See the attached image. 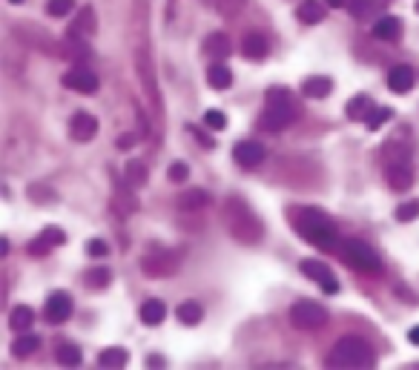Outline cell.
<instances>
[{"mask_svg": "<svg viewBox=\"0 0 419 370\" xmlns=\"http://www.w3.org/2000/svg\"><path fill=\"white\" fill-rule=\"evenodd\" d=\"M290 221H293V230L308 244L322 247V250H328V247L336 244V227L322 210H316V207L290 210Z\"/></svg>", "mask_w": 419, "mask_h": 370, "instance_id": "cell-1", "label": "cell"}, {"mask_svg": "<svg viewBox=\"0 0 419 370\" xmlns=\"http://www.w3.org/2000/svg\"><path fill=\"white\" fill-rule=\"evenodd\" d=\"M299 104L293 98L290 89L284 86H270L268 95H264V112L259 118V127L268 129V132H279L284 127H290L299 118Z\"/></svg>", "mask_w": 419, "mask_h": 370, "instance_id": "cell-2", "label": "cell"}, {"mask_svg": "<svg viewBox=\"0 0 419 370\" xmlns=\"http://www.w3.org/2000/svg\"><path fill=\"white\" fill-rule=\"evenodd\" d=\"M224 224H227V232H230V236L236 241H241V244H256L264 236V227H261L259 216L241 198H227V204H224Z\"/></svg>", "mask_w": 419, "mask_h": 370, "instance_id": "cell-3", "label": "cell"}, {"mask_svg": "<svg viewBox=\"0 0 419 370\" xmlns=\"http://www.w3.org/2000/svg\"><path fill=\"white\" fill-rule=\"evenodd\" d=\"M328 367L336 370H365L373 367V350L365 339L359 336H345L333 344V350L328 353Z\"/></svg>", "mask_w": 419, "mask_h": 370, "instance_id": "cell-4", "label": "cell"}, {"mask_svg": "<svg viewBox=\"0 0 419 370\" xmlns=\"http://www.w3.org/2000/svg\"><path fill=\"white\" fill-rule=\"evenodd\" d=\"M339 250H342V259H345V264H351L359 272H371V276H376V272L382 270V259L376 256V250L368 241L348 239V241L339 244Z\"/></svg>", "mask_w": 419, "mask_h": 370, "instance_id": "cell-5", "label": "cell"}, {"mask_svg": "<svg viewBox=\"0 0 419 370\" xmlns=\"http://www.w3.org/2000/svg\"><path fill=\"white\" fill-rule=\"evenodd\" d=\"M181 264V256L173 250H158V247H152L149 252H144L141 256V270H144V276L149 279H167V276H176V270Z\"/></svg>", "mask_w": 419, "mask_h": 370, "instance_id": "cell-6", "label": "cell"}, {"mask_svg": "<svg viewBox=\"0 0 419 370\" xmlns=\"http://www.w3.org/2000/svg\"><path fill=\"white\" fill-rule=\"evenodd\" d=\"M385 181H388V187L396 189V192L411 189V184H413V167H411V161H408V149L391 152V161H388V167H385Z\"/></svg>", "mask_w": 419, "mask_h": 370, "instance_id": "cell-7", "label": "cell"}, {"mask_svg": "<svg viewBox=\"0 0 419 370\" xmlns=\"http://www.w3.org/2000/svg\"><path fill=\"white\" fill-rule=\"evenodd\" d=\"M328 322V310L310 302V299H301L290 307V324L299 327V330H316Z\"/></svg>", "mask_w": 419, "mask_h": 370, "instance_id": "cell-8", "label": "cell"}, {"mask_svg": "<svg viewBox=\"0 0 419 370\" xmlns=\"http://www.w3.org/2000/svg\"><path fill=\"white\" fill-rule=\"evenodd\" d=\"M132 189H136V187H132L127 178L112 175V210H115L121 219H129L132 212L138 210V198H136V192H132Z\"/></svg>", "mask_w": 419, "mask_h": 370, "instance_id": "cell-9", "label": "cell"}, {"mask_svg": "<svg viewBox=\"0 0 419 370\" xmlns=\"http://www.w3.org/2000/svg\"><path fill=\"white\" fill-rule=\"evenodd\" d=\"M301 272L308 276L310 281H316L325 293H336L339 290V281L333 279V270L325 264V261H319V259H304L301 261Z\"/></svg>", "mask_w": 419, "mask_h": 370, "instance_id": "cell-10", "label": "cell"}, {"mask_svg": "<svg viewBox=\"0 0 419 370\" xmlns=\"http://www.w3.org/2000/svg\"><path fill=\"white\" fill-rule=\"evenodd\" d=\"M64 86L81 92V95H95L98 92V75H95L92 69H86V66H75L64 75Z\"/></svg>", "mask_w": 419, "mask_h": 370, "instance_id": "cell-11", "label": "cell"}, {"mask_svg": "<svg viewBox=\"0 0 419 370\" xmlns=\"http://www.w3.org/2000/svg\"><path fill=\"white\" fill-rule=\"evenodd\" d=\"M66 241V232L61 230V227H46L41 236H35L32 241H29V256H46V252H52L55 247H61Z\"/></svg>", "mask_w": 419, "mask_h": 370, "instance_id": "cell-12", "label": "cell"}, {"mask_svg": "<svg viewBox=\"0 0 419 370\" xmlns=\"http://www.w3.org/2000/svg\"><path fill=\"white\" fill-rule=\"evenodd\" d=\"M264 155H268V149H264L259 141H239L233 147V158L241 169H253L264 161Z\"/></svg>", "mask_w": 419, "mask_h": 370, "instance_id": "cell-13", "label": "cell"}, {"mask_svg": "<svg viewBox=\"0 0 419 370\" xmlns=\"http://www.w3.org/2000/svg\"><path fill=\"white\" fill-rule=\"evenodd\" d=\"M44 313L52 324H64L69 316H72V296L64 293V290H55V293L46 299V307H44Z\"/></svg>", "mask_w": 419, "mask_h": 370, "instance_id": "cell-14", "label": "cell"}, {"mask_svg": "<svg viewBox=\"0 0 419 370\" xmlns=\"http://www.w3.org/2000/svg\"><path fill=\"white\" fill-rule=\"evenodd\" d=\"M95 135H98V118L95 115H89V112H75L72 115V138L75 141H81V144H86V141H92Z\"/></svg>", "mask_w": 419, "mask_h": 370, "instance_id": "cell-15", "label": "cell"}, {"mask_svg": "<svg viewBox=\"0 0 419 370\" xmlns=\"http://www.w3.org/2000/svg\"><path fill=\"white\" fill-rule=\"evenodd\" d=\"M373 35L379 37V41L393 44V41H399V37H402V21H399V17H393V15L379 17V21L373 24Z\"/></svg>", "mask_w": 419, "mask_h": 370, "instance_id": "cell-16", "label": "cell"}, {"mask_svg": "<svg viewBox=\"0 0 419 370\" xmlns=\"http://www.w3.org/2000/svg\"><path fill=\"white\" fill-rule=\"evenodd\" d=\"M204 55L213 57V61H224L227 55H230V37L224 32H213L204 37Z\"/></svg>", "mask_w": 419, "mask_h": 370, "instance_id": "cell-17", "label": "cell"}, {"mask_svg": "<svg viewBox=\"0 0 419 370\" xmlns=\"http://www.w3.org/2000/svg\"><path fill=\"white\" fill-rule=\"evenodd\" d=\"M388 86H391L396 95L411 92V89H413V69H411V66H405V64L393 66V69H391V75H388Z\"/></svg>", "mask_w": 419, "mask_h": 370, "instance_id": "cell-18", "label": "cell"}, {"mask_svg": "<svg viewBox=\"0 0 419 370\" xmlns=\"http://www.w3.org/2000/svg\"><path fill=\"white\" fill-rule=\"evenodd\" d=\"M64 55L72 57L75 64H86L89 61V46L84 44V35L66 32V44H64Z\"/></svg>", "mask_w": 419, "mask_h": 370, "instance_id": "cell-19", "label": "cell"}, {"mask_svg": "<svg viewBox=\"0 0 419 370\" xmlns=\"http://www.w3.org/2000/svg\"><path fill=\"white\" fill-rule=\"evenodd\" d=\"M296 17L299 21H304V24H322L328 17V9L319 3V0H301L299 3V12H296Z\"/></svg>", "mask_w": 419, "mask_h": 370, "instance_id": "cell-20", "label": "cell"}, {"mask_svg": "<svg viewBox=\"0 0 419 370\" xmlns=\"http://www.w3.org/2000/svg\"><path fill=\"white\" fill-rule=\"evenodd\" d=\"M301 92L308 95V98H328V95L333 92V81L325 75H313L308 77V81L301 84Z\"/></svg>", "mask_w": 419, "mask_h": 370, "instance_id": "cell-21", "label": "cell"}, {"mask_svg": "<svg viewBox=\"0 0 419 370\" xmlns=\"http://www.w3.org/2000/svg\"><path fill=\"white\" fill-rule=\"evenodd\" d=\"M164 316H167L164 302H158V299H147V302L141 304V322H144L147 327H158V324L164 322Z\"/></svg>", "mask_w": 419, "mask_h": 370, "instance_id": "cell-22", "label": "cell"}, {"mask_svg": "<svg viewBox=\"0 0 419 370\" xmlns=\"http://www.w3.org/2000/svg\"><path fill=\"white\" fill-rule=\"evenodd\" d=\"M207 81H210V86L213 89H230V84H233V72H230V66H224L221 61H216L213 66L207 69Z\"/></svg>", "mask_w": 419, "mask_h": 370, "instance_id": "cell-23", "label": "cell"}, {"mask_svg": "<svg viewBox=\"0 0 419 370\" xmlns=\"http://www.w3.org/2000/svg\"><path fill=\"white\" fill-rule=\"evenodd\" d=\"M95 29H98V24H95V9H92V6H84V9L78 12V17H75V24L69 26V32L84 35V37L95 35Z\"/></svg>", "mask_w": 419, "mask_h": 370, "instance_id": "cell-24", "label": "cell"}, {"mask_svg": "<svg viewBox=\"0 0 419 370\" xmlns=\"http://www.w3.org/2000/svg\"><path fill=\"white\" fill-rule=\"evenodd\" d=\"M241 52L247 61H261L264 55H268V41H264L261 35H247L244 44H241Z\"/></svg>", "mask_w": 419, "mask_h": 370, "instance_id": "cell-25", "label": "cell"}, {"mask_svg": "<svg viewBox=\"0 0 419 370\" xmlns=\"http://www.w3.org/2000/svg\"><path fill=\"white\" fill-rule=\"evenodd\" d=\"M32 322H35V313H32V307H26V304H17L9 313V327L15 330V333H24V330H29Z\"/></svg>", "mask_w": 419, "mask_h": 370, "instance_id": "cell-26", "label": "cell"}, {"mask_svg": "<svg viewBox=\"0 0 419 370\" xmlns=\"http://www.w3.org/2000/svg\"><path fill=\"white\" fill-rule=\"evenodd\" d=\"M55 359H58V364H64V367H81L84 353H81V347L64 342V344H58V350H55Z\"/></svg>", "mask_w": 419, "mask_h": 370, "instance_id": "cell-27", "label": "cell"}, {"mask_svg": "<svg viewBox=\"0 0 419 370\" xmlns=\"http://www.w3.org/2000/svg\"><path fill=\"white\" fill-rule=\"evenodd\" d=\"M37 347H41V339L32 336V333H21V336L12 342V356H15V359H26V356L35 353Z\"/></svg>", "mask_w": 419, "mask_h": 370, "instance_id": "cell-28", "label": "cell"}, {"mask_svg": "<svg viewBox=\"0 0 419 370\" xmlns=\"http://www.w3.org/2000/svg\"><path fill=\"white\" fill-rule=\"evenodd\" d=\"M176 316H178V322H181V324L196 327V324L204 319V310H201V304H198V302H184V304H178Z\"/></svg>", "mask_w": 419, "mask_h": 370, "instance_id": "cell-29", "label": "cell"}, {"mask_svg": "<svg viewBox=\"0 0 419 370\" xmlns=\"http://www.w3.org/2000/svg\"><path fill=\"white\" fill-rule=\"evenodd\" d=\"M127 362H129V353L124 347H106V350H101V356H98V364L101 367H127Z\"/></svg>", "mask_w": 419, "mask_h": 370, "instance_id": "cell-30", "label": "cell"}, {"mask_svg": "<svg viewBox=\"0 0 419 370\" xmlns=\"http://www.w3.org/2000/svg\"><path fill=\"white\" fill-rule=\"evenodd\" d=\"M345 112H348L351 121H365L371 115V98H368V95H353V98L348 101Z\"/></svg>", "mask_w": 419, "mask_h": 370, "instance_id": "cell-31", "label": "cell"}, {"mask_svg": "<svg viewBox=\"0 0 419 370\" xmlns=\"http://www.w3.org/2000/svg\"><path fill=\"white\" fill-rule=\"evenodd\" d=\"M207 204H210V192H204V189H187L184 196H178L181 210H201Z\"/></svg>", "mask_w": 419, "mask_h": 370, "instance_id": "cell-32", "label": "cell"}, {"mask_svg": "<svg viewBox=\"0 0 419 370\" xmlns=\"http://www.w3.org/2000/svg\"><path fill=\"white\" fill-rule=\"evenodd\" d=\"M127 181L136 187V189H141V187H147V181H149V169L141 164V161H136L132 158L129 164H127Z\"/></svg>", "mask_w": 419, "mask_h": 370, "instance_id": "cell-33", "label": "cell"}, {"mask_svg": "<svg viewBox=\"0 0 419 370\" xmlns=\"http://www.w3.org/2000/svg\"><path fill=\"white\" fill-rule=\"evenodd\" d=\"M393 118V109L391 107H376L368 118H365V124H368V129L371 132H376V129H382V124H388Z\"/></svg>", "mask_w": 419, "mask_h": 370, "instance_id": "cell-34", "label": "cell"}, {"mask_svg": "<svg viewBox=\"0 0 419 370\" xmlns=\"http://www.w3.org/2000/svg\"><path fill=\"white\" fill-rule=\"evenodd\" d=\"M86 287H106L109 281H112V272L106 270V267H95V270H89L86 272Z\"/></svg>", "mask_w": 419, "mask_h": 370, "instance_id": "cell-35", "label": "cell"}, {"mask_svg": "<svg viewBox=\"0 0 419 370\" xmlns=\"http://www.w3.org/2000/svg\"><path fill=\"white\" fill-rule=\"evenodd\" d=\"M348 12L353 17H368V15H376V3L373 0H348Z\"/></svg>", "mask_w": 419, "mask_h": 370, "instance_id": "cell-36", "label": "cell"}, {"mask_svg": "<svg viewBox=\"0 0 419 370\" xmlns=\"http://www.w3.org/2000/svg\"><path fill=\"white\" fill-rule=\"evenodd\" d=\"M413 219H419V198L396 207V221H413Z\"/></svg>", "mask_w": 419, "mask_h": 370, "instance_id": "cell-37", "label": "cell"}, {"mask_svg": "<svg viewBox=\"0 0 419 370\" xmlns=\"http://www.w3.org/2000/svg\"><path fill=\"white\" fill-rule=\"evenodd\" d=\"M72 9H75V0H49L46 3V12L52 17H66Z\"/></svg>", "mask_w": 419, "mask_h": 370, "instance_id": "cell-38", "label": "cell"}, {"mask_svg": "<svg viewBox=\"0 0 419 370\" xmlns=\"http://www.w3.org/2000/svg\"><path fill=\"white\" fill-rule=\"evenodd\" d=\"M204 124H207L210 129L221 132V129L227 127V118H224V112H221V109H207V112H204Z\"/></svg>", "mask_w": 419, "mask_h": 370, "instance_id": "cell-39", "label": "cell"}, {"mask_svg": "<svg viewBox=\"0 0 419 370\" xmlns=\"http://www.w3.org/2000/svg\"><path fill=\"white\" fill-rule=\"evenodd\" d=\"M167 178L173 181V184L187 181V178H189V167H187V164H181V161H178V164H173V167L167 169Z\"/></svg>", "mask_w": 419, "mask_h": 370, "instance_id": "cell-40", "label": "cell"}, {"mask_svg": "<svg viewBox=\"0 0 419 370\" xmlns=\"http://www.w3.org/2000/svg\"><path fill=\"white\" fill-rule=\"evenodd\" d=\"M86 252H89V256H106V252H109V247H106V241H101V239H92V241H86Z\"/></svg>", "mask_w": 419, "mask_h": 370, "instance_id": "cell-41", "label": "cell"}, {"mask_svg": "<svg viewBox=\"0 0 419 370\" xmlns=\"http://www.w3.org/2000/svg\"><path fill=\"white\" fill-rule=\"evenodd\" d=\"M189 132H193V135H196V138H198V144H204L207 149H213V147H216V141H213V138H207V135H204L201 129H196V127H189Z\"/></svg>", "mask_w": 419, "mask_h": 370, "instance_id": "cell-42", "label": "cell"}, {"mask_svg": "<svg viewBox=\"0 0 419 370\" xmlns=\"http://www.w3.org/2000/svg\"><path fill=\"white\" fill-rule=\"evenodd\" d=\"M138 138H141V135H124V138H118V147H121V149H129L132 144H138Z\"/></svg>", "mask_w": 419, "mask_h": 370, "instance_id": "cell-43", "label": "cell"}, {"mask_svg": "<svg viewBox=\"0 0 419 370\" xmlns=\"http://www.w3.org/2000/svg\"><path fill=\"white\" fill-rule=\"evenodd\" d=\"M408 342H411V344H416V347H419V324H416V327H411V330H408Z\"/></svg>", "mask_w": 419, "mask_h": 370, "instance_id": "cell-44", "label": "cell"}, {"mask_svg": "<svg viewBox=\"0 0 419 370\" xmlns=\"http://www.w3.org/2000/svg\"><path fill=\"white\" fill-rule=\"evenodd\" d=\"M147 364H149V367H164V356H149Z\"/></svg>", "mask_w": 419, "mask_h": 370, "instance_id": "cell-45", "label": "cell"}, {"mask_svg": "<svg viewBox=\"0 0 419 370\" xmlns=\"http://www.w3.org/2000/svg\"><path fill=\"white\" fill-rule=\"evenodd\" d=\"M328 6L330 9H342V6H348V0H328Z\"/></svg>", "mask_w": 419, "mask_h": 370, "instance_id": "cell-46", "label": "cell"}, {"mask_svg": "<svg viewBox=\"0 0 419 370\" xmlns=\"http://www.w3.org/2000/svg\"><path fill=\"white\" fill-rule=\"evenodd\" d=\"M0 252H3V256L9 252V239H3V241H0Z\"/></svg>", "mask_w": 419, "mask_h": 370, "instance_id": "cell-47", "label": "cell"}, {"mask_svg": "<svg viewBox=\"0 0 419 370\" xmlns=\"http://www.w3.org/2000/svg\"><path fill=\"white\" fill-rule=\"evenodd\" d=\"M9 3H24V0H9Z\"/></svg>", "mask_w": 419, "mask_h": 370, "instance_id": "cell-48", "label": "cell"}, {"mask_svg": "<svg viewBox=\"0 0 419 370\" xmlns=\"http://www.w3.org/2000/svg\"><path fill=\"white\" fill-rule=\"evenodd\" d=\"M416 12H419V0H416Z\"/></svg>", "mask_w": 419, "mask_h": 370, "instance_id": "cell-49", "label": "cell"}]
</instances>
